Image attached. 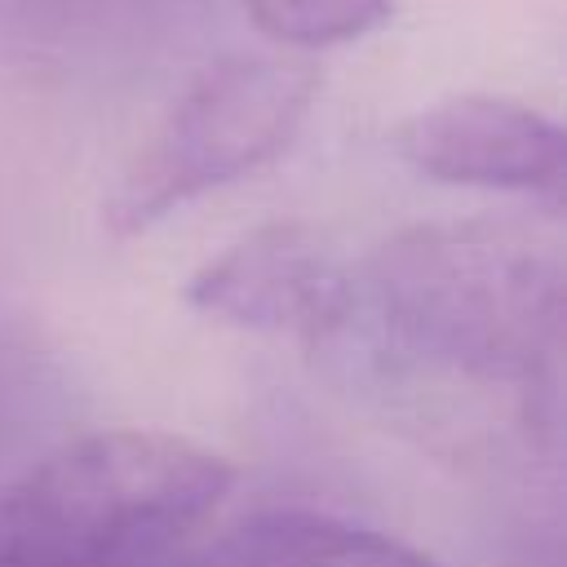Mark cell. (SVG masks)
<instances>
[{
    "label": "cell",
    "instance_id": "5",
    "mask_svg": "<svg viewBox=\"0 0 567 567\" xmlns=\"http://www.w3.org/2000/svg\"><path fill=\"white\" fill-rule=\"evenodd\" d=\"M394 151L403 164L447 186L518 190L540 199H563L567 190V137L558 120L514 97H439L394 128Z\"/></svg>",
    "mask_w": 567,
    "mask_h": 567
},
{
    "label": "cell",
    "instance_id": "7",
    "mask_svg": "<svg viewBox=\"0 0 567 567\" xmlns=\"http://www.w3.org/2000/svg\"><path fill=\"white\" fill-rule=\"evenodd\" d=\"M252 27L292 53L350 44L390 22L394 0H244Z\"/></svg>",
    "mask_w": 567,
    "mask_h": 567
},
{
    "label": "cell",
    "instance_id": "6",
    "mask_svg": "<svg viewBox=\"0 0 567 567\" xmlns=\"http://www.w3.org/2000/svg\"><path fill=\"white\" fill-rule=\"evenodd\" d=\"M190 567H447L399 536L315 514L266 509L213 540Z\"/></svg>",
    "mask_w": 567,
    "mask_h": 567
},
{
    "label": "cell",
    "instance_id": "1",
    "mask_svg": "<svg viewBox=\"0 0 567 567\" xmlns=\"http://www.w3.org/2000/svg\"><path fill=\"white\" fill-rule=\"evenodd\" d=\"M425 368L549 394L563 350L558 252L505 226H412L354 275V315Z\"/></svg>",
    "mask_w": 567,
    "mask_h": 567
},
{
    "label": "cell",
    "instance_id": "2",
    "mask_svg": "<svg viewBox=\"0 0 567 567\" xmlns=\"http://www.w3.org/2000/svg\"><path fill=\"white\" fill-rule=\"evenodd\" d=\"M235 487V465L168 430H93L0 492V567H168Z\"/></svg>",
    "mask_w": 567,
    "mask_h": 567
},
{
    "label": "cell",
    "instance_id": "4",
    "mask_svg": "<svg viewBox=\"0 0 567 567\" xmlns=\"http://www.w3.org/2000/svg\"><path fill=\"white\" fill-rule=\"evenodd\" d=\"M186 301L252 332L323 341L350 323L354 270L306 221H266L186 279Z\"/></svg>",
    "mask_w": 567,
    "mask_h": 567
},
{
    "label": "cell",
    "instance_id": "3",
    "mask_svg": "<svg viewBox=\"0 0 567 567\" xmlns=\"http://www.w3.org/2000/svg\"><path fill=\"white\" fill-rule=\"evenodd\" d=\"M319 93L315 62L297 53H226L208 62L102 199L111 239L146 235L173 208L270 164Z\"/></svg>",
    "mask_w": 567,
    "mask_h": 567
}]
</instances>
